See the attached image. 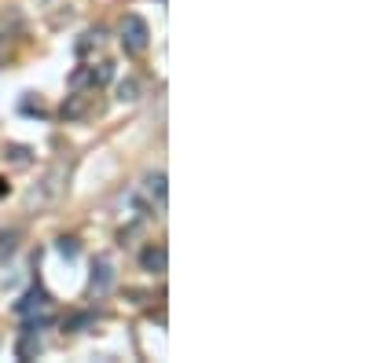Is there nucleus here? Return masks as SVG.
I'll list each match as a JSON object with an SVG mask.
<instances>
[{"label": "nucleus", "instance_id": "nucleus-15", "mask_svg": "<svg viewBox=\"0 0 367 363\" xmlns=\"http://www.w3.org/2000/svg\"><path fill=\"white\" fill-rule=\"evenodd\" d=\"M85 85H92V66H77L70 74V88H85Z\"/></svg>", "mask_w": 367, "mask_h": 363}, {"label": "nucleus", "instance_id": "nucleus-8", "mask_svg": "<svg viewBox=\"0 0 367 363\" xmlns=\"http://www.w3.org/2000/svg\"><path fill=\"white\" fill-rule=\"evenodd\" d=\"M143 187H147V194H154L158 202H166V173H147L143 176Z\"/></svg>", "mask_w": 367, "mask_h": 363}, {"label": "nucleus", "instance_id": "nucleus-9", "mask_svg": "<svg viewBox=\"0 0 367 363\" xmlns=\"http://www.w3.org/2000/svg\"><path fill=\"white\" fill-rule=\"evenodd\" d=\"M4 158H8L11 165H19V169H26V165L34 161V154H29V147H22V143H11L8 151H4Z\"/></svg>", "mask_w": 367, "mask_h": 363}, {"label": "nucleus", "instance_id": "nucleus-14", "mask_svg": "<svg viewBox=\"0 0 367 363\" xmlns=\"http://www.w3.org/2000/svg\"><path fill=\"white\" fill-rule=\"evenodd\" d=\"M55 250L67 257V260H77V253H81V246H77V239H55Z\"/></svg>", "mask_w": 367, "mask_h": 363}, {"label": "nucleus", "instance_id": "nucleus-12", "mask_svg": "<svg viewBox=\"0 0 367 363\" xmlns=\"http://www.w3.org/2000/svg\"><path fill=\"white\" fill-rule=\"evenodd\" d=\"M118 99H121V103H136V99H140V85H136L133 77H125L121 85H118Z\"/></svg>", "mask_w": 367, "mask_h": 363}, {"label": "nucleus", "instance_id": "nucleus-10", "mask_svg": "<svg viewBox=\"0 0 367 363\" xmlns=\"http://www.w3.org/2000/svg\"><path fill=\"white\" fill-rule=\"evenodd\" d=\"M85 114V95H70L67 103H62V118L67 121H77Z\"/></svg>", "mask_w": 367, "mask_h": 363}, {"label": "nucleus", "instance_id": "nucleus-5", "mask_svg": "<svg viewBox=\"0 0 367 363\" xmlns=\"http://www.w3.org/2000/svg\"><path fill=\"white\" fill-rule=\"evenodd\" d=\"M140 264H143V272H154V275H166L169 268V250L162 242H151L147 250L140 253Z\"/></svg>", "mask_w": 367, "mask_h": 363}, {"label": "nucleus", "instance_id": "nucleus-6", "mask_svg": "<svg viewBox=\"0 0 367 363\" xmlns=\"http://www.w3.org/2000/svg\"><path fill=\"white\" fill-rule=\"evenodd\" d=\"M19 239H22L19 227L0 231V264H8V257H15V250H19Z\"/></svg>", "mask_w": 367, "mask_h": 363}, {"label": "nucleus", "instance_id": "nucleus-3", "mask_svg": "<svg viewBox=\"0 0 367 363\" xmlns=\"http://www.w3.org/2000/svg\"><path fill=\"white\" fill-rule=\"evenodd\" d=\"M62 176H67V165H55V169L44 176L41 191H37V187L29 191V206H48V202H55V198H59V191H62V184H59Z\"/></svg>", "mask_w": 367, "mask_h": 363}, {"label": "nucleus", "instance_id": "nucleus-2", "mask_svg": "<svg viewBox=\"0 0 367 363\" xmlns=\"http://www.w3.org/2000/svg\"><path fill=\"white\" fill-rule=\"evenodd\" d=\"M114 264H110L107 257H95L92 260V279H88V290L92 297H107L110 290H114Z\"/></svg>", "mask_w": 367, "mask_h": 363}, {"label": "nucleus", "instance_id": "nucleus-13", "mask_svg": "<svg viewBox=\"0 0 367 363\" xmlns=\"http://www.w3.org/2000/svg\"><path fill=\"white\" fill-rule=\"evenodd\" d=\"M110 77H114V62H100V66H92V85H107Z\"/></svg>", "mask_w": 367, "mask_h": 363}, {"label": "nucleus", "instance_id": "nucleus-11", "mask_svg": "<svg viewBox=\"0 0 367 363\" xmlns=\"http://www.w3.org/2000/svg\"><path fill=\"white\" fill-rule=\"evenodd\" d=\"M92 323H95L92 312H74V316H70L67 323H62V326H67L70 334H77V330H85V326H92Z\"/></svg>", "mask_w": 367, "mask_h": 363}, {"label": "nucleus", "instance_id": "nucleus-1", "mask_svg": "<svg viewBox=\"0 0 367 363\" xmlns=\"http://www.w3.org/2000/svg\"><path fill=\"white\" fill-rule=\"evenodd\" d=\"M151 44V29H147V19H140V15H129V19L121 22V48L129 55H143Z\"/></svg>", "mask_w": 367, "mask_h": 363}, {"label": "nucleus", "instance_id": "nucleus-4", "mask_svg": "<svg viewBox=\"0 0 367 363\" xmlns=\"http://www.w3.org/2000/svg\"><path fill=\"white\" fill-rule=\"evenodd\" d=\"M48 305H52V297H48V290L34 286V290H26L19 301H15V316H34V312H48Z\"/></svg>", "mask_w": 367, "mask_h": 363}, {"label": "nucleus", "instance_id": "nucleus-7", "mask_svg": "<svg viewBox=\"0 0 367 363\" xmlns=\"http://www.w3.org/2000/svg\"><path fill=\"white\" fill-rule=\"evenodd\" d=\"M41 349H44L41 338L37 334H26V330H22V341L15 345V356H19V359H34V356H41Z\"/></svg>", "mask_w": 367, "mask_h": 363}]
</instances>
